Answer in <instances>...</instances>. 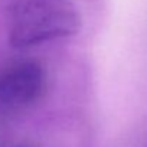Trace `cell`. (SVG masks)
<instances>
[{"mask_svg":"<svg viewBox=\"0 0 147 147\" xmlns=\"http://www.w3.org/2000/svg\"><path fill=\"white\" fill-rule=\"evenodd\" d=\"M82 19L69 0H19L9 12V40L15 48H28L74 36Z\"/></svg>","mask_w":147,"mask_h":147,"instance_id":"6da1fadb","label":"cell"},{"mask_svg":"<svg viewBox=\"0 0 147 147\" xmlns=\"http://www.w3.org/2000/svg\"><path fill=\"white\" fill-rule=\"evenodd\" d=\"M46 77L35 62L16 63L0 72V115L18 113L36 102L45 91Z\"/></svg>","mask_w":147,"mask_h":147,"instance_id":"7a4b0ae2","label":"cell"}]
</instances>
